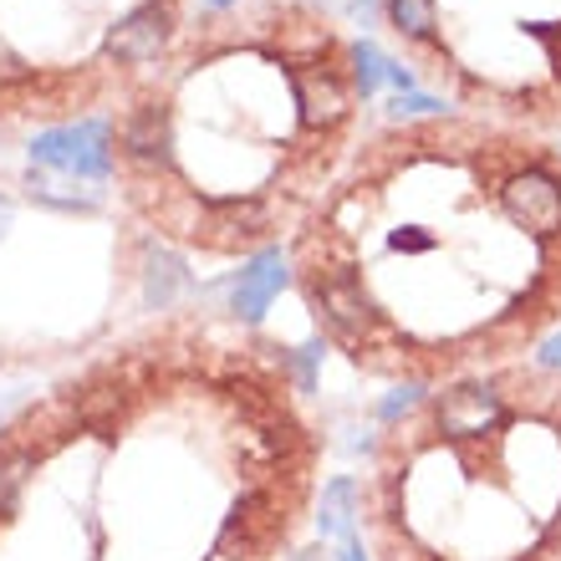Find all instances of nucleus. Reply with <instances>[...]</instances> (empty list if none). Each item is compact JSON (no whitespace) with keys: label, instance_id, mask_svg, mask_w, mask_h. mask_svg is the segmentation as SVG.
Masks as SVG:
<instances>
[{"label":"nucleus","instance_id":"nucleus-6","mask_svg":"<svg viewBox=\"0 0 561 561\" xmlns=\"http://www.w3.org/2000/svg\"><path fill=\"white\" fill-rule=\"evenodd\" d=\"M5 230H11V199L0 194V240H5Z\"/></svg>","mask_w":561,"mask_h":561},{"label":"nucleus","instance_id":"nucleus-2","mask_svg":"<svg viewBox=\"0 0 561 561\" xmlns=\"http://www.w3.org/2000/svg\"><path fill=\"white\" fill-rule=\"evenodd\" d=\"M357 42L307 0L190 21L113 128L128 209L209 261L276 251L353 159Z\"/></svg>","mask_w":561,"mask_h":561},{"label":"nucleus","instance_id":"nucleus-5","mask_svg":"<svg viewBox=\"0 0 561 561\" xmlns=\"http://www.w3.org/2000/svg\"><path fill=\"white\" fill-rule=\"evenodd\" d=\"M291 276V266H286V255L280 251H261L251 261V266L240 271L236 291H230V311H236L240 322H261V311H271V301H276L280 280Z\"/></svg>","mask_w":561,"mask_h":561},{"label":"nucleus","instance_id":"nucleus-3","mask_svg":"<svg viewBox=\"0 0 561 561\" xmlns=\"http://www.w3.org/2000/svg\"><path fill=\"white\" fill-rule=\"evenodd\" d=\"M363 531L373 561H561V368L399 388L357 480Z\"/></svg>","mask_w":561,"mask_h":561},{"label":"nucleus","instance_id":"nucleus-4","mask_svg":"<svg viewBox=\"0 0 561 561\" xmlns=\"http://www.w3.org/2000/svg\"><path fill=\"white\" fill-rule=\"evenodd\" d=\"M414 77L474 118L561 123V0H383Z\"/></svg>","mask_w":561,"mask_h":561},{"label":"nucleus","instance_id":"nucleus-7","mask_svg":"<svg viewBox=\"0 0 561 561\" xmlns=\"http://www.w3.org/2000/svg\"><path fill=\"white\" fill-rule=\"evenodd\" d=\"M209 5H215V11H230V5H236V0H209Z\"/></svg>","mask_w":561,"mask_h":561},{"label":"nucleus","instance_id":"nucleus-1","mask_svg":"<svg viewBox=\"0 0 561 561\" xmlns=\"http://www.w3.org/2000/svg\"><path fill=\"white\" fill-rule=\"evenodd\" d=\"M286 266L317 332L373 378L516 363L561 317V148L459 113L393 123L353 148Z\"/></svg>","mask_w":561,"mask_h":561}]
</instances>
